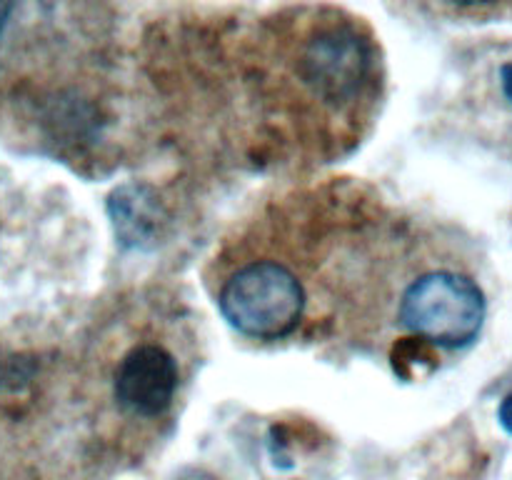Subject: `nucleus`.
Here are the masks:
<instances>
[{
  "label": "nucleus",
  "mask_w": 512,
  "mask_h": 480,
  "mask_svg": "<svg viewBox=\"0 0 512 480\" xmlns=\"http://www.w3.org/2000/svg\"><path fill=\"white\" fill-rule=\"evenodd\" d=\"M500 85H503V95L512 103V63H505L500 68Z\"/></svg>",
  "instance_id": "7"
},
{
  "label": "nucleus",
  "mask_w": 512,
  "mask_h": 480,
  "mask_svg": "<svg viewBox=\"0 0 512 480\" xmlns=\"http://www.w3.org/2000/svg\"><path fill=\"white\" fill-rule=\"evenodd\" d=\"M0 480H33V478H23V475H10V478H0Z\"/></svg>",
  "instance_id": "8"
},
{
  "label": "nucleus",
  "mask_w": 512,
  "mask_h": 480,
  "mask_svg": "<svg viewBox=\"0 0 512 480\" xmlns=\"http://www.w3.org/2000/svg\"><path fill=\"white\" fill-rule=\"evenodd\" d=\"M288 53V75L303 98L315 100L320 113L350 115L373 95L378 80L375 45L355 18L320 10L298 23Z\"/></svg>",
  "instance_id": "1"
},
{
  "label": "nucleus",
  "mask_w": 512,
  "mask_h": 480,
  "mask_svg": "<svg viewBox=\"0 0 512 480\" xmlns=\"http://www.w3.org/2000/svg\"><path fill=\"white\" fill-rule=\"evenodd\" d=\"M218 308L245 338L283 340L298 330L308 308L303 278L275 258H248L220 283Z\"/></svg>",
  "instance_id": "2"
},
{
  "label": "nucleus",
  "mask_w": 512,
  "mask_h": 480,
  "mask_svg": "<svg viewBox=\"0 0 512 480\" xmlns=\"http://www.w3.org/2000/svg\"><path fill=\"white\" fill-rule=\"evenodd\" d=\"M180 380V360L165 340H133L110 368L108 390L115 413L130 423L165 420L175 408Z\"/></svg>",
  "instance_id": "4"
},
{
  "label": "nucleus",
  "mask_w": 512,
  "mask_h": 480,
  "mask_svg": "<svg viewBox=\"0 0 512 480\" xmlns=\"http://www.w3.org/2000/svg\"><path fill=\"white\" fill-rule=\"evenodd\" d=\"M498 420H500V425H503V428L508 430V433L512 435V393L505 395L503 403H500V408H498Z\"/></svg>",
  "instance_id": "6"
},
{
  "label": "nucleus",
  "mask_w": 512,
  "mask_h": 480,
  "mask_svg": "<svg viewBox=\"0 0 512 480\" xmlns=\"http://www.w3.org/2000/svg\"><path fill=\"white\" fill-rule=\"evenodd\" d=\"M488 313L485 293L473 275L458 268H428L403 288L398 320L418 343L468 348Z\"/></svg>",
  "instance_id": "3"
},
{
  "label": "nucleus",
  "mask_w": 512,
  "mask_h": 480,
  "mask_svg": "<svg viewBox=\"0 0 512 480\" xmlns=\"http://www.w3.org/2000/svg\"><path fill=\"white\" fill-rule=\"evenodd\" d=\"M15 13H18V5L15 3H0V40H3L5 33H8Z\"/></svg>",
  "instance_id": "5"
}]
</instances>
